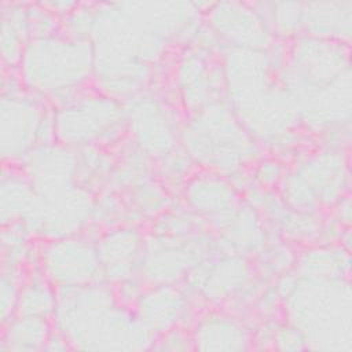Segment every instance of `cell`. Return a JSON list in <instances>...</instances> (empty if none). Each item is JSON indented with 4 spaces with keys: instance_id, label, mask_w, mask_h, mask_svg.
<instances>
[{
    "instance_id": "cell-1",
    "label": "cell",
    "mask_w": 352,
    "mask_h": 352,
    "mask_svg": "<svg viewBox=\"0 0 352 352\" xmlns=\"http://www.w3.org/2000/svg\"><path fill=\"white\" fill-rule=\"evenodd\" d=\"M94 45L65 33L32 38L26 43L16 69L23 87L65 106L85 88L94 76Z\"/></svg>"
},
{
    "instance_id": "cell-2",
    "label": "cell",
    "mask_w": 352,
    "mask_h": 352,
    "mask_svg": "<svg viewBox=\"0 0 352 352\" xmlns=\"http://www.w3.org/2000/svg\"><path fill=\"white\" fill-rule=\"evenodd\" d=\"M179 142L194 164L224 176L261 158L260 144L226 100L191 113L179 131Z\"/></svg>"
},
{
    "instance_id": "cell-3",
    "label": "cell",
    "mask_w": 352,
    "mask_h": 352,
    "mask_svg": "<svg viewBox=\"0 0 352 352\" xmlns=\"http://www.w3.org/2000/svg\"><path fill=\"white\" fill-rule=\"evenodd\" d=\"M55 140L67 147L110 148L128 133L124 103L98 89H81L65 106L54 109Z\"/></svg>"
},
{
    "instance_id": "cell-4",
    "label": "cell",
    "mask_w": 352,
    "mask_h": 352,
    "mask_svg": "<svg viewBox=\"0 0 352 352\" xmlns=\"http://www.w3.org/2000/svg\"><path fill=\"white\" fill-rule=\"evenodd\" d=\"M217 253V239L208 230L184 236L151 232L144 236L136 276L146 286L177 285L194 265Z\"/></svg>"
},
{
    "instance_id": "cell-5",
    "label": "cell",
    "mask_w": 352,
    "mask_h": 352,
    "mask_svg": "<svg viewBox=\"0 0 352 352\" xmlns=\"http://www.w3.org/2000/svg\"><path fill=\"white\" fill-rule=\"evenodd\" d=\"M54 107L47 98L26 88L3 94L1 98V157L18 165L34 147L54 143Z\"/></svg>"
},
{
    "instance_id": "cell-6",
    "label": "cell",
    "mask_w": 352,
    "mask_h": 352,
    "mask_svg": "<svg viewBox=\"0 0 352 352\" xmlns=\"http://www.w3.org/2000/svg\"><path fill=\"white\" fill-rule=\"evenodd\" d=\"M38 268L55 287L102 282L96 241L82 232L44 241L40 245Z\"/></svg>"
},
{
    "instance_id": "cell-7",
    "label": "cell",
    "mask_w": 352,
    "mask_h": 352,
    "mask_svg": "<svg viewBox=\"0 0 352 352\" xmlns=\"http://www.w3.org/2000/svg\"><path fill=\"white\" fill-rule=\"evenodd\" d=\"M132 143L153 160L179 146V126L170 109L151 92H139L124 100Z\"/></svg>"
},
{
    "instance_id": "cell-8",
    "label": "cell",
    "mask_w": 352,
    "mask_h": 352,
    "mask_svg": "<svg viewBox=\"0 0 352 352\" xmlns=\"http://www.w3.org/2000/svg\"><path fill=\"white\" fill-rule=\"evenodd\" d=\"M256 278L254 264L239 254L217 253L194 265L184 278L186 290L213 305L230 302Z\"/></svg>"
},
{
    "instance_id": "cell-9",
    "label": "cell",
    "mask_w": 352,
    "mask_h": 352,
    "mask_svg": "<svg viewBox=\"0 0 352 352\" xmlns=\"http://www.w3.org/2000/svg\"><path fill=\"white\" fill-rule=\"evenodd\" d=\"M197 45H186L175 65L179 99L191 113L226 100V77L221 59Z\"/></svg>"
},
{
    "instance_id": "cell-10",
    "label": "cell",
    "mask_w": 352,
    "mask_h": 352,
    "mask_svg": "<svg viewBox=\"0 0 352 352\" xmlns=\"http://www.w3.org/2000/svg\"><path fill=\"white\" fill-rule=\"evenodd\" d=\"M204 19L226 47L267 51L276 40L253 3H212Z\"/></svg>"
},
{
    "instance_id": "cell-11",
    "label": "cell",
    "mask_w": 352,
    "mask_h": 352,
    "mask_svg": "<svg viewBox=\"0 0 352 352\" xmlns=\"http://www.w3.org/2000/svg\"><path fill=\"white\" fill-rule=\"evenodd\" d=\"M182 197L184 206L202 217L216 232L230 223L242 204V195L224 175L202 168L187 179Z\"/></svg>"
},
{
    "instance_id": "cell-12",
    "label": "cell",
    "mask_w": 352,
    "mask_h": 352,
    "mask_svg": "<svg viewBox=\"0 0 352 352\" xmlns=\"http://www.w3.org/2000/svg\"><path fill=\"white\" fill-rule=\"evenodd\" d=\"M197 300L177 285H153L144 287L132 309L157 338L173 327L194 326L199 318Z\"/></svg>"
},
{
    "instance_id": "cell-13",
    "label": "cell",
    "mask_w": 352,
    "mask_h": 352,
    "mask_svg": "<svg viewBox=\"0 0 352 352\" xmlns=\"http://www.w3.org/2000/svg\"><path fill=\"white\" fill-rule=\"evenodd\" d=\"M315 197L319 208L334 206L349 190V166L344 150L323 147L297 160L290 169Z\"/></svg>"
},
{
    "instance_id": "cell-14",
    "label": "cell",
    "mask_w": 352,
    "mask_h": 352,
    "mask_svg": "<svg viewBox=\"0 0 352 352\" xmlns=\"http://www.w3.org/2000/svg\"><path fill=\"white\" fill-rule=\"evenodd\" d=\"M144 236L136 226L107 228L96 241L102 282L117 285L138 272Z\"/></svg>"
},
{
    "instance_id": "cell-15",
    "label": "cell",
    "mask_w": 352,
    "mask_h": 352,
    "mask_svg": "<svg viewBox=\"0 0 352 352\" xmlns=\"http://www.w3.org/2000/svg\"><path fill=\"white\" fill-rule=\"evenodd\" d=\"M191 340L195 349L241 351L250 346L253 336L241 318L230 312L208 311L197 319Z\"/></svg>"
},
{
    "instance_id": "cell-16",
    "label": "cell",
    "mask_w": 352,
    "mask_h": 352,
    "mask_svg": "<svg viewBox=\"0 0 352 352\" xmlns=\"http://www.w3.org/2000/svg\"><path fill=\"white\" fill-rule=\"evenodd\" d=\"M352 1L304 3L302 34L349 44Z\"/></svg>"
},
{
    "instance_id": "cell-17",
    "label": "cell",
    "mask_w": 352,
    "mask_h": 352,
    "mask_svg": "<svg viewBox=\"0 0 352 352\" xmlns=\"http://www.w3.org/2000/svg\"><path fill=\"white\" fill-rule=\"evenodd\" d=\"M38 198L30 179L15 164L4 165L1 176V223L25 221L37 209Z\"/></svg>"
},
{
    "instance_id": "cell-18",
    "label": "cell",
    "mask_w": 352,
    "mask_h": 352,
    "mask_svg": "<svg viewBox=\"0 0 352 352\" xmlns=\"http://www.w3.org/2000/svg\"><path fill=\"white\" fill-rule=\"evenodd\" d=\"M349 267V249L340 243L316 245L297 254L294 272L301 278L336 279L348 278Z\"/></svg>"
},
{
    "instance_id": "cell-19",
    "label": "cell",
    "mask_w": 352,
    "mask_h": 352,
    "mask_svg": "<svg viewBox=\"0 0 352 352\" xmlns=\"http://www.w3.org/2000/svg\"><path fill=\"white\" fill-rule=\"evenodd\" d=\"M55 308L56 287L44 276L38 267H33L21 286L16 315L51 320Z\"/></svg>"
},
{
    "instance_id": "cell-20",
    "label": "cell",
    "mask_w": 352,
    "mask_h": 352,
    "mask_svg": "<svg viewBox=\"0 0 352 352\" xmlns=\"http://www.w3.org/2000/svg\"><path fill=\"white\" fill-rule=\"evenodd\" d=\"M76 150V180L82 188L95 192L109 184L117 158L109 148L100 146H82Z\"/></svg>"
},
{
    "instance_id": "cell-21",
    "label": "cell",
    "mask_w": 352,
    "mask_h": 352,
    "mask_svg": "<svg viewBox=\"0 0 352 352\" xmlns=\"http://www.w3.org/2000/svg\"><path fill=\"white\" fill-rule=\"evenodd\" d=\"M3 327L0 351L43 349L54 329L52 322L48 319L19 315H15Z\"/></svg>"
},
{
    "instance_id": "cell-22",
    "label": "cell",
    "mask_w": 352,
    "mask_h": 352,
    "mask_svg": "<svg viewBox=\"0 0 352 352\" xmlns=\"http://www.w3.org/2000/svg\"><path fill=\"white\" fill-rule=\"evenodd\" d=\"M287 166L285 162L275 157H261L253 164L252 168V180L264 190L278 188L280 180L283 179Z\"/></svg>"
},
{
    "instance_id": "cell-23",
    "label": "cell",
    "mask_w": 352,
    "mask_h": 352,
    "mask_svg": "<svg viewBox=\"0 0 352 352\" xmlns=\"http://www.w3.org/2000/svg\"><path fill=\"white\" fill-rule=\"evenodd\" d=\"M157 345H153L154 349H170V351H180V349H190L192 348L191 334L186 331L183 327H173L164 334L158 336Z\"/></svg>"
}]
</instances>
